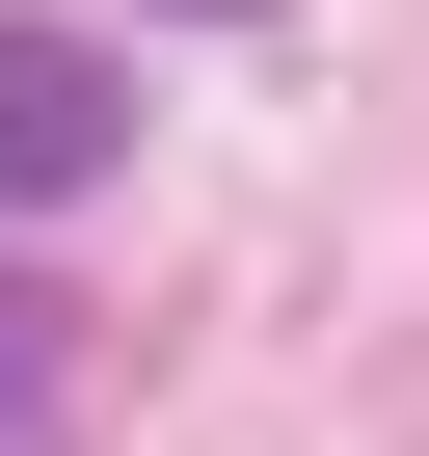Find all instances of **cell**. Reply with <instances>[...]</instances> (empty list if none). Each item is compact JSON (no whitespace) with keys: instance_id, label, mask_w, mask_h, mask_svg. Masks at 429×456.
I'll use <instances>...</instances> for the list:
<instances>
[{"instance_id":"obj_2","label":"cell","mask_w":429,"mask_h":456,"mask_svg":"<svg viewBox=\"0 0 429 456\" xmlns=\"http://www.w3.org/2000/svg\"><path fill=\"white\" fill-rule=\"evenodd\" d=\"M0 456H54V296H0Z\"/></svg>"},{"instance_id":"obj_1","label":"cell","mask_w":429,"mask_h":456,"mask_svg":"<svg viewBox=\"0 0 429 456\" xmlns=\"http://www.w3.org/2000/svg\"><path fill=\"white\" fill-rule=\"evenodd\" d=\"M108 161H134V54L108 28H0V215H54Z\"/></svg>"},{"instance_id":"obj_3","label":"cell","mask_w":429,"mask_h":456,"mask_svg":"<svg viewBox=\"0 0 429 456\" xmlns=\"http://www.w3.org/2000/svg\"><path fill=\"white\" fill-rule=\"evenodd\" d=\"M188 28H242V0H188Z\"/></svg>"}]
</instances>
